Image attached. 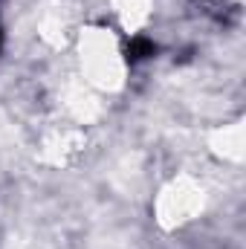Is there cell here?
Returning a JSON list of instances; mask_svg holds the SVG:
<instances>
[{
    "mask_svg": "<svg viewBox=\"0 0 246 249\" xmlns=\"http://www.w3.org/2000/svg\"><path fill=\"white\" fill-rule=\"evenodd\" d=\"M0 53H3V15H0Z\"/></svg>",
    "mask_w": 246,
    "mask_h": 249,
    "instance_id": "cell-2",
    "label": "cell"
},
{
    "mask_svg": "<svg viewBox=\"0 0 246 249\" xmlns=\"http://www.w3.org/2000/svg\"><path fill=\"white\" fill-rule=\"evenodd\" d=\"M157 41H151L148 35H133L127 44H124V61L130 64V67H136V64L148 61V58H154L157 55Z\"/></svg>",
    "mask_w": 246,
    "mask_h": 249,
    "instance_id": "cell-1",
    "label": "cell"
}]
</instances>
